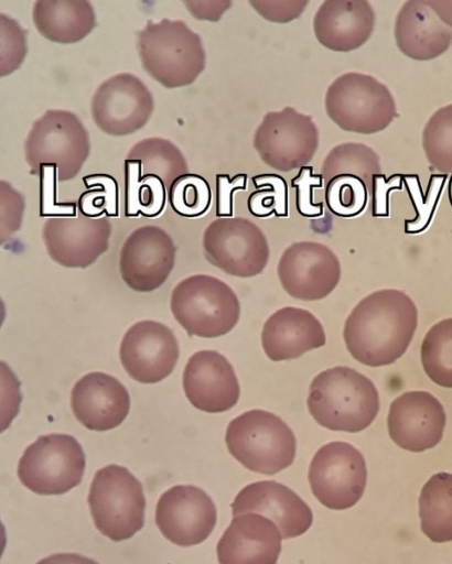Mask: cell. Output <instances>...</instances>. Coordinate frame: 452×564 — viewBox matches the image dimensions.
<instances>
[{
	"label": "cell",
	"mask_w": 452,
	"mask_h": 564,
	"mask_svg": "<svg viewBox=\"0 0 452 564\" xmlns=\"http://www.w3.org/2000/svg\"><path fill=\"white\" fill-rule=\"evenodd\" d=\"M1 20V67L0 75L6 76L15 70L22 63L25 53V34L20 25L10 17L2 14Z\"/></svg>",
	"instance_id": "cell-39"
},
{
	"label": "cell",
	"mask_w": 452,
	"mask_h": 564,
	"mask_svg": "<svg viewBox=\"0 0 452 564\" xmlns=\"http://www.w3.org/2000/svg\"><path fill=\"white\" fill-rule=\"evenodd\" d=\"M88 505L96 528L112 541L127 540L143 527V489L126 467L111 464L97 470Z\"/></svg>",
	"instance_id": "cell-8"
},
{
	"label": "cell",
	"mask_w": 452,
	"mask_h": 564,
	"mask_svg": "<svg viewBox=\"0 0 452 564\" xmlns=\"http://www.w3.org/2000/svg\"><path fill=\"white\" fill-rule=\"evenodd\" d=\"M119 357L133 380L157 383L173 371L179 358V344L168 326L141 321L123 335Z\"/></svg>",
	"instance_id": "cell-18"
},
{
	"label": "cell",
	"mask_w": 452,
	"mask_h": 564,
	"mask_svg": "<svg viewBox=\"0 0 452 564\" xmlns=\"http://www.w3.org/2000/svg\"><path fill=\"white\" fill-rule=\"evenodd\" d=\"M381 173L379 155L368 145L357 142H345L330 150L322 162L321 175L325 184L341 175L360 178L367 189L372 188V180Z\"/></svg>",
	"instance_id": "cell-30"
},
{
	"label": "cell",
	"mask_w": 452,
	"mask_h": 564,
	"mask_svg": "<svg viewBox=\"0 0 452 564\" xmlns=\"http://www.w3.org/2000/svg\"><path fill=\"white\" fill-rule=\"evenodd\" d=\"M446 415L442 403L430 392L408 391L389 406L388 434L400 448L420 453L442 440Z\"/></svg>",
	"instance_id": "cell-19"
},
{
	"label": "cell",
	"mask_w": 452,
	"mask_h": 564,
	"mask_svg": "<svg viewBox=\"0 0 452 564\" xmlns=\"http://www.w3.org/2000/svg\"><path fill=\"white\" fill-rule=\"evenodd\" d=\"M445 181V174L431 175L427 191L422 193L418 175H402V182L416 210V217L405 221L407 234H419L428 228Z\"/></svg>",
	"instance_id": "cell-35"
},
{
	"label": "cell",
	"mask_w": 452,
	"mask_h": 564,
	"mask_svg": "<svg viewBox=\"0 0 452 564\" xmlns=\"http://www.w3.org/2000/svg\"><path fill=\"white\" fill-rule=\"evenodd\" d=\"M137 50L144 70L166 88L192 84L205 68L202 40L181 20H149L137 33Z\"/></svg>",
	"instance_id": "cell-3"
},
{
	"label": "cell",
	"mask_w": 452,
	"mask_h": 564,
	"mask_svg": "<svg viewBox=\"0 0 452 564\" xmlns=\"http://www.w3.org/2000/svg\"><path fill=\"white\" fill-rule=\"evenodd\" d=\"M251 182L257 191L247 199L249 213L256 217H287L288 186L284 178L278 174H259L252 176Z\"/></svg>",
	"instance_id": "cell-36"
},
{
	"label": "cell",
	"mask_w": 452,
	"mask_h": 564,
	"mask_svg": "<svg viewBox=\"0 0 452 564\" xmlns=\"http://www.w3.org/2000/svg\"><path fill=\"white\" fill-rule=\"evenodd\" d=\"M249 512L272 520L282 539L303 534L313 521L310 507L293 490L273 480L252 482L238 492L232 503L233 517Z\"/></svg>",
	"instance_id": "cell-21"
},
{
	"label": "cell",
	"mask_w": 452,
	"mask_h": 564,
	"mask_svg": "<svg viewBox=\"0 0 452 564\" xmlns=\"http://www.w3.org/2000/svg\"><path fill=\"white\" fill-rule=\"evenodd\" d=\"M153 106V96L141 79L120 73L96 88L90 112L97 128L106 134L120 137L144 127Z\"/></svg>",
	"instance_id": "cell-13"
},
{
	"label": "cell",
	"mask_w": 452,
	"mask_h": 564,
	"mask_svg": "<svg viewBox=\"0 0 452 564\" xmlns=\"http://www.w3.org/2000/svg\"><path fill=\"white\" fill-rule=\"evenodd\" d=\"M187 10L198 20L218 21L232 6L229 0L220 1H183Z\"/></svg>",
	"instance_id": "cell-45"
},
{
	"label": "cell",
	"mask_w": 452,
	"mask_h": 564,
	"mask_svg": "<svg viewBox=\"0 0 452 564\" xmlns=\"http://www.w3.org/2000/svg\"><path fill=\"white\" fill-rule=\"evenodd\" d=\"M217 513L211 497L201 488L177 485L160 497L155 508V523L170 542L192 546L209 536Z\"/></svg>",
	"instance_id": "cell-15"
},
{
	"label": "cell",
	"mask_w": 452,
	"mask_h": 564,
	"mask_svg": "<svg viewBox=\"0 0 452 564\" xmlns=\"http://www.w3.org/2000/svg\"><path fill=\"white\" fill-rule=\"evenodd\" d=\"M306 404L321 426L357 433L368 427L377 416L379 395L369 378L349 367L337 366L313 378Z\"/></svg>",
	"instance_id": "cell-2"
},
{
	"label": "cell",
	"mask_w": 452,
	"mask_h": 564,
	"mask_svg": "<svg viewBox=\"0 0 452 564\" xmlns=\"http://www.w3.org/2000/svg\"><path fill=\"white\" fill-rule=\"evenodd\" d=\"M443 23L452 29V0H426Z\"/></svg>",
	"instance_id": "cell-47"
},
{
	"label": "cell",
	"mask_w": 452,
	"mask_h": 564,
	"mask_svg": "<svg viewBox=\"0 0 452 564\" xmlns=\"http://www.w3.org/2000/svg\"><path fill=\"white\" fill-rule=\"evenodd\" d=\"M375 26V12L366 0H325L313 18L316 40L334 52H351L364 45Z\"/></svg>",
	"instance_id": "cell-24"
},
{
	"label": "cell",
	"mask_w": 452,
	"mask_h": 564,
	"mask_svg": "<svg viewBox=\"0 0 452 564\" xmlns=\"http://www.w3.org/2000/svg\"><path fill=\"white\" fill-rule=\"evenodd\" d=\"M85 454L68 434L42 435L29 445L18 464L22 485L37 495H62L79 485Z\"/></svg>",
	"instance_id": "cell-9"
},
{
	"label": "cell",
	"mask_w": 452,
	"mask_h": 564,
	"mask_svg": "<svg viewBox=\"0 0 452 564\" xmlns=\"http://www.w3.org/2000/svg\"><path fill=\"white\" fill-rule=\"evenodd\" d=\"M308 0H249V4L266 20L287 23L301 15Z\"/></svg>",
	"instance_id": "cell-41"
},
{
	"label": "cell",
	"mask_w": 452,
	"mask_h": 564,
	"mask_svg": "<svg viewBox=\"0 0 452 564\" xmlns=\"http://www.w3.org/2000/svg\"><path fill=\"white\" fill-rule=\"evenodd\" d=\"M71 408L77 421L92 431H108L123 422L130 410L127 389L105 372H90L72 389Z\"/></svg>",
	"instance_id": "cell-22"
},
{
	"label": "cell",
	"mask_w": 452,
	"mask_h": 564,
	"mask_svg": "<svg viewBox=\"0 0 452 564\" xmlns=\"http://www.w3.org/2000/svg\"><path fill=\"white\" fill-rule=\"evenodd\" d=\"M247 188V175L238 174L229 178L226 174L216 176V215L230 217L233 215V193Z\"/></svg>",
	"instance_id": "cell-44"
},
{
	"label": "cell",
	"mask_w": 452,
	"mask_h": 564,
	"mask_svg": "<svg viewBox=\"0 0 452 564\" xmlns=\"http://www.w3.org/2000/svg\"><path fill=\"white\" fill-rule=\"evenodd\" d=\"M324 105L337 127L360 134L385 130L398 115L388 87L372 75L356 72L345 73L331 83Z\"/></svg>",
	"instance_id": "cell-6"
},
{
	"label": "cell",
	"mask_w": 452,
	"mask_h": 564,
	"mask_svg": "<svg viewBox=\"0 0 452 564\" xmlns=\"http://www.w3.org/2000/svg\"><path fill=\"white\" fill-rule=\"evenodd\" d=\"M168 199L177 215L195 218L208 210L212 192L208 182L203 176L187 173L173 182L168 189Z\"/></svg>",
	"instance_id": "cell-34"
},
{
	"label": "cell",
	"mask_w": 452,
	"mask_h": 564,
	"mask_svg": "<svg viewBox=\"0 0 452 564\" xmlns=\"http://www.w3.org/2000/svg\"><path fill=\"white\" fill-rule=\"evenodd\" d=\"M323 185L321 174H313L312 166H302L292 178L291 186L295 188V207L303 217H319L323 214V203H314L312 189Z\"/></svg>",
	"instance_id": "cell-40"
},
{
	"label": "cell",
	"mask_w": 452,
	"mask_h": 564,
	"mask_svg": "<svg viewBox=\"0 0 452 564\" xmlns=\"http://www.w3.org/2000/svg\"><path fill=\"white\" fill-rule=\"evenodd\" d=\"M1 187V241L14 232L21 225L24 200L7 181L0 182Z\"/></svg>",
	"instance_id": "cell-42"
},
{
	"label": "cell",
	"mask_w": 452,
	"mask_h": 564,
	"mask_svg": "<svg viewBox=\"0 0 452 564\" xmlns=\"http://www.w3.org/2000/svg\"><path fill=\"white\" fill-rule=\"evenodd\" d=\"M175 251L172 238L162 228L146 225L134 229L120 250L122 280L138 292L158 289L173 269Z\"/></svg>",
	"instance_id": "cell-17"
},
{
	"label": "cell",
	"mask_w": 452,
	"mask_h": 564,
	"mask_svg": "<svg viewBox=\"0 0 452 564\" xmlns=\"http://www.w3.org/2000/svg\"><path fill=\"white\" fill-rule=\"evenodd\" d=\"M326 343L321 322L308 310L286 306L266 321L261 346L272 361L299 358Z\"/></svg>",
	"instance_id": "cell-25"
},
{
	"label": "cell",
	"mask_w": 452,
	"mask_h": 564,
	"mask_svg": "<svg viewBox=\"0 0 452 564\" xmlns=\"http://www.w3.org/2000/svg\"><path fill=\"white\" fill-rule=\"evenodd\" d=\"M32 19L42 36L62 44L83 40L96 25L87 0H39L33 4Z\"/></svg>",
	"instance_id": "cell-27"
},
{
	"label": "cell",
	"mask_w": 452,
	"mask_h": 564,
	"mask_svg": "<svg viewBox=\"0 0 452 564\" xmlns=\"http://www.w3.org/2000/svg\"><path fill=\"white\" fill-rule=\"evenodd\" d=\"M87 187L78 198V209L84 216L98 218L119 215L118 184L111 175L92 174L83 177Z\"/></svg>",
	"instance_id": "cell-38"
},
{
	"label": "cell",
	"mask_w": 452,
	"mask_h": 564,
	"mask_svg": "<svg viewBox=\"0 0 452 564\" xmlns=\"http://www.w3.org/2000/svg\"><path fill=\"white\" fill-rule=\"evenodd\" d=\"M281 533L259 513L235 516L217 543L219 564H276L281 552Z\"/></svg>",
	"instance_id": "cell-23"
},
{
	"label": "cell",
	"mask_w": 452,
	"mask_h": 564,
	"mask_svg": "<svg viewBox=\"0 0 452 564\" xmlns=\"http://www.w3.org/2000/svg\"><path fill=\"white\" fill-rule=\"evenodd\" d=\"M278 276L283 290L302 301L327 296L341 278V263L325 245L300 241L290 245L278 263Z\"/></svg>",
	"instance_id": "cell-14"
},
{
	"label": "cell",
	"mask_w": 452,
	"mask_h": 564,
	"mask_svg": "<svg viewBox=\"0 0 452 564\" xmlns=\"http://www.w3.org/2000/svg\"><path fill=\"white\" fill-rule=\"evenodd\" d=\"M90 152L87 130L68 110L50 109L32 124L24 142L31 173H55L60 182L74 178Z\"/></svg>",
	"instance_id": "cell-4"
},
{
	"label": "cell",
	"mask_w": 452,
	"mask_h": 564,
	"mask_svg": "<svg viewBox=\"0 0 452 564\" xmlns=\"http://www.w3.org/2000/svg\"><path fill=\"white\" fill-rule=\"evenodd\" d=\"M420 358L431 381L440 387L452 388V317L435 323L427 332Z\"/></svg>",
	"instance_id": "cell-31"
},
{
	"label": "cell",
	"mask_w": 452,
	"mask_h": 564,
	"mask_svg": "<svg viewBox=\"0 0 452 564\" xmlns=\"http://www.w3.org/2000/svg\"><path fill=\"white\" fill-rule=\"evenodd\" d=\"M111 224L107 216H62L46 219L43 240L50 257L67 268H86L109 247Z\"/></svg>",
	"instance_id": "cell-16"
},
{
	"label": "cell",
	"mask_w": 452,
	"mask_h": 564,
	"mask_svg": "<svg viewBox=\"0 0 452 564\" xmlns=\"http://www.w3.org/2000/svg\"><path fill=\"white\" fill-rule=\"evenodd\" d=\"M252 144L263 163L289 172L306 166L313 159L319 148V130L310 116L288 106L265 115Z\"/></svg>",
	"instance_id": "cell-10"
},
{
	"label": "cell",
	"mask_w": 452,
	"mask_h": 564,
	"mask_svg": "<svg viewBox=\"0 0 452 564\" xmlns=\"http://www.w3.org/2000/svg\"><path fill=\"white\" fill-rule=\"evenodd\" d=\"M402 188V175L394 174L388 180L380 173L373 176L370 193L374 217L389 216V192Z\"/></svg>",
	"instance_id": "cell-43"
},
{
	"label": "cell",
	"mask_w": 452,
	"mask_h": 564,
	"mask_svg": "<svg viewBox=\"0 0 452 564\" xmlns=\"http://www.w3.org/2000/svg\"><path fill=\"white\" fill-rule=\"evenodd\" d=\"M225 443L244 467L265 475L289 467L297 451L295 436L287 423L258 409L244 412L228 423Z\"/></svg>",
	"instance_id": "cell-5"
},
{
	"label": "cell",
	"mask_w": 452,
	"mask_h": 564,
	"mask_svg": "<svg viewBox=\"0 0 452 564\" xmlns=\"http://www.w3.org/2000/svg\"><path fill=\"white\" fill-rule=\"evenodd\" d=\"M325 204L338 217L359 215L367 203L368 189L364 182L351 175H341L325 184Z\"/></svg>",
	"instance_id": "cell-37"
},
{
	"label": "cell",
	"mask_w": 452,
	"mask_h": 564,
	"mask_svg": "<svg viewBox=\"0 0 452 564\" xmlns=\"http://www.w3.org/2000/svg\"><path fill=\"white\" fill-rule=\"evenodd\" d=\"M183 389L193 406L208 413L232 409L240 394L233 366L215 350H201L190 357L183 371Z\"/></svg>",
	"instance_id": "cell-20"
},
{
	"label": "cell",
	"mask_w": 452,
	"mask_h": 564,
	"mask_svg": "<svg viewBox=\"0 0 452 564\" xmlns=\"http://www.w3.org/2000/svg\"><path fill=\"white\" fill-rule=\"evenodd\" d=\"M394 36L399 51L415 61L437 58L452 44V29L426 0H409L401 6L395 20Z\"/></svg>",
	"instance_id": "cell-26"
},
{
	"label": "cell",
	"mask_w": 452,
	"mask_h": 564,
	"mask_svg": "<svg viewBox=\"0 0 452 564\" xmlns=\"http://www.w3.org/2000/svg\"><path fill=\"white\" fill-rule=\"evenodd\" d=\"M163 182L157 176H137L125 173V215L127 217H157L165 207Z\"/></svg>",
	"instance_id": "cell-33"
},
{
	"label": "cell",
	"mask_w": 452,
	"mask_h": 564,
	"mask_svg": "<svg viewBox=\"0 0 452 564\" xmlns=\"http://www.w3.org/2000/svg\"><path fill=\"white\" fill-rule=\"evenodd\" d=\"M419 517L422 532L435 543L452 541V474L432 475L421 489Z\"/></svg>",
	"instance_id": "cell-29"
},
{
	"label": "cell",
	"mask_w": 452,
	"mask_h": 564,
	"mask_svg": "<svg viewBox=\"0 0 452 564\" xmlns=\"http://www.w3.org/2000/svg\"><path fill=\"white\" fill-rule=\"evenodd\" d=\"M417 324L416 304L405 292L379 290L352 310L343 337L348 352L360 364L388 366L406 352Z\"/></svg>",
	"instance_id": "cell-1"
},
{
	"label": "cell",
	"mask_w": 452,
	"mask_h": 564,
	"mask_svg": "<svg viewBox=\"0 0 452 564\" xmlns=\"http://www.w3.org/2000/svg\"><path fill=\"white\" fill-rule=\"evenodd\" d=\"M448 197H449V202L452 206V174L449 178V184H448Z\"/></svg>",
	"instance_id": "cell-48"
},
{
	"label": "cell",
	"mask_w": 452,
	"mask_h": 564,
	"mask_svg": "<svg viewBox=\"0 0 452 564\" xmlns=\"http://www.w3.org/2000/svg\"><path fill=\"white\" fill-rule=\"evenodd\" d=\"M171 311L190 336L214 338L236 326L240 304L228 284L212 275L196 274L173 289Z\"/></svg>",
	"instance_id": "cell-7"
},
{
	"label": "cell",
	"mask_w": 452,
	"mask_h": 564,
	"mask_svg": "<svg viewBox=\"0 0 452 564\" xmlns=\"http://www.w3.org/2000/svg\"><path fill=\"white\" fill-rule=\"evenodd\" d=\"M203 248L211 264L239 278L260 274L269 260L265 234L244 217L213 220L204 230Z\"/></svg>",
	"instance_id": "cell-11"
},
{
	"label": "cell",
	"mask_w": 452,
	"mask_h": 564,
	"mask_svg": "<svg viewBox=\"0 0 452 564\" xmlns=\"http://www.w3.org/2000/svg\"><path fill=\"white\" fill-rule=\"evenodd\" d=\"M125 173L157 176L166 189L180 176L189 173L185 156L170 140L152 137L131 147L125 160Z\"/></svg>",
	"instance_id": "cell-28"
},
{
	"label": "cell",
	"mask_w": 452,
	"mask_h": 564,
	"mask_svg": "<svg viewBox=\"0 0 452 564\" xmlns=\"http://www.w3.org/2000/svg\"><path fill=\"white\" fill-rule=\"evenodd\" d=\"M367 481L363 454L352 444L330 442L318 449L309 468L315 498L326 508L344 510L362 498Z\"/></svg>",
	"instance_id": "cell-12"
},
{
	"label": "cell",
	"mask_w": 452,
	"mask_h": 564,
	"mask_svg": "<svg viewBox=\"0 0 452 564\" xmlns=\"http://www.w3.org/2000/svg\"><path fill=\"white\" fill-rule=\"evenodd\" d=\"M36 564H98L92 558L75 553H57L50 555Z\"/></svg>",
	"instance_id": "cell-46"
},
{
	"label": "cell",
	"mask_w": 452,
	"mask_h": 564,
	"mask_svg": "<svg viewBox=\"0 0 452 564\" xmlns=\"http://www.w3.org/2000/svg\"><path fill=\"white\" fill-rule=\"evenodd\" d=\"M422 148L434 171L452 174V104L439 108L429 118L422 130Z\"/></svg>",
	"instance_id": "cell-32"
}]
</instances>
